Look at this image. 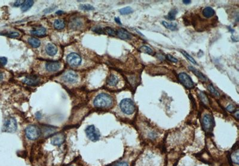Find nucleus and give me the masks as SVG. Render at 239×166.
I'll return each instance as SVG.
<instances>
[{
  "instance_id": "obj_14",
  "label": "nucleus",
  "mask_w": 239,
  "mask_h": 166,
  "mask_svg": "<svg viewBox=\"0 0 239 166\" xmlns=\"http://www.w3.org/2000/svg\"><path fill=\"white\" fill-rule=\"evenodd\" d=\"M46 51L47 55L50 56H53L56 55L58 52V47L53 43H49L46 46Z\"/></svg>"
},
{
  "instance_id": "obj_44",
  "label": "nucleus",
  "mask_w": 239,
  "mask_h": 166,
  "mask_svg": "<svg viewBox=\"0 0 239 166\" xmlns=\"http://www.w3.org/2000/svg\"><path fill=\"white\" fill-rule=\"evenodd\" d=\"M63 13H64V11H60V10H59V11H58L56 12V14H57V15H62V14H63Z\"/></svg>"
},
{
  "instance_id": "obj_10",
  "label": "nucleus",
  "mask_w": 239,
  "mask_h": 166,
  "mask_svg": "<svg viewBox=\"0 0 239 166\" xmlns=\"http://www.w3.org/2000/svg\"><path fill=\"white\" fill-rule=\"evenodd\" d=\"M63 80L66 83H75L78 80V76L76 72L73 71H68L63 76Z\"/></svg>"
},
{
  "instance_id": "obj_3",
  "label": "nucleus",
  "mask_w": 239,
  "mask_h": 166,
  "mask_svg": "<svg viewBox=\"0 0 239 166\" xmlns=\"http://www.w3.org/2000/svg\"><path fill=\"white\" fill-rule=\"evenodd\" d=\"M25 134L28 139L35 141L40 136L41 130L38 126L35 125H30L26 128Z\"/></svg>"
},
{
  "instance_id": "obj_5",
  "label": "nucleus",
  "mask_w": 239,
  "mask_h": 166,
  "mask_svg": "<svg viewBox=\"0 0 239 166\" xmlns=\"http://www.w3.org/2000/svg\"><path fill=\"white\" fill-rule=\"evenodd\" d=\"M202 126L206 132H210L215 125L214 118L209 114H205L202 118Z\"/></svg>"
},
{
  "instance_id": "obj_8",
  "label": "nucleus",
  "mask_w": 239,
  "mask_h": 166,
  "mask_svg": "<svg viewBox=\"0 0 239 166\" xmlns=\"http://www.w3.org/2000/svg\"><path fill=\"white\" fill-rule=\"evenodd\" d=\"M68 63L72 67L79 66L82 62V58L79 55L75 53H71L69 54L66 58Z\"/></svg>"
},
{
  "instance_id": "obj_40",
  "label": "nucleus",
  "mask_w": 239,
  "mask_h": 166,
  "mask_svg": "<svg viewBox=\"0 0 239 166\" xmlns=\"http://www.w3.org/2000/svg\"><path fill=\"white\" fill-rule=\"evenodd\" d=\"M55 8V7H51V8H47V9H46V10H44V12H46V13H50L51 11H52L54 10Z\"/></svg>"
},
{
  "instance_id": "obj_30",
  "label": "nucleus",
  "mask_w": 239,
  "mask_h": 166,
  "mask_svg": "<svg viewBox=\"0 0 239 166\" xmlns=\"http://www.w3.org/2000/svg\"><path fill=\"white\" fill-rule=\"evenodd\" d=\"M181 53H182V55L190 61V62H191L192 63H193L194 65H197L196 61L194 60V59L193 58L192 56H191L188 53H187L186 51H185L184 50H182Z\"/></svg>"
},
{
  "instance_id": "obj_2",
  "label": "nucleus",
  "mask_w": 239,
  "mask_h": 166,
  "mask_svg": "<svg viewBox=\"0 0 239 166\" xmlns=\"http://www.w3.org/2000/svg\"><path fill=\"white\" fill-rule=\"evenodd\" d=\"M120 107L124 114L131 115L135 111V105L134 102L131 99H124L120 103Z\"/></svg>"
},
{
  "instance_id": "obj_42",
  "label": "nucleus",
  "mask_w": 239,
  "mask_h": 166,
  "mask_svg": "<svg viewBox=\"0 0 239 166\" xmlns=\"http://www.w3.org/2000/svg\"><path fill=\"white\" fill-rule=\"evenodd\" d=\"M183 2H184L185 4H190V3L191 2V1H188V0H187V1H183Z\"/></svg>"
},
{
  "instance_id": "obj_1",
  "label": "nucleus",
  "mask_w": 239,
  "mask_h": 166,
  "mask_svg": "<svg viewBox=\"0 0 239 166\" xmlns=\"http://www.w3.org/2000/svg\"><path fill=\"white\" fill-rule=\"evenodd\" d=\"M93 103L96 108H109L113 104V99L107 93H100L95 98Z\"/></svg>"
},
{
  "instance_id": "obj_4",
  "label": "nucleus",
  "mask_w": 239,
  "mask_h": 166,
  "mask_svg": "<svg viewBox=\"0 0 239 166\" xmlns=\"http://www.w3.org/2000/svg\"><path fill=\"white\" fill-rule=\"evenodd\" d=\"M85 132L86 133L87 138L91 141H98L100 139V134L99 132V130L97 129L95 127V126L93 125H91L88 126L86 129Z\"/></svg>"
},
{
  "instance_id": "obj_38",
  "label": "nucleus",
  "mask_w": 239,
  "mask_h": 166,
  "mask_svg": "<svg viewBox=\"0 0 239 166\" xmlns=\"http://www.w3.org/2000/svg\"><path fill=\"white\" fill-rule=\"evenodd\" d=\"M226 109H227L228 111L230 112H232L235 111V107H234L233 105L230 104V105H228V106L227 107Z\"/></svg>"
},
{
  "instance_id": "obj_35",
  "label": "nucleus",
  "mask_w": 239,
  "mask_h": 166,
  "mask_svg": "<svg viewBox=\"0 0 239 166\" xmlns=\"http://www.w3.org/2000/svg\"><path fill=\"white\" fill-rule=\"evenodd\" d=\"M93 31L97 33H105L104 29H103L102 28L98 27V28H95Z\"/></svg>"
},
{
  "instance_id": "obj_11",
  "label": "nucleus",
  "mask_w": 239,
  "mask_h": 166,
  "mask_svg": "<svg viewBox=\"0 0 239 166\" xmlns=\"http://www.w3.org/2000/svg\"><path fill=\"white\" fill-rule=\"evenodd\" d=\"M46 68L48 71H57L60 68V63L57 61H50L46 64Z\"/></svg>"
},
{
  "instance_id": "obj_26",
  "label": "nucleus",
  "mask_w": 239,
  "mask_h": 166,
  "mask_svg": "<svg viewBox=\"0 0 239 166\" xmlns=\"http://www.w3.org/2000/svg\"><path fill=\"white\" fill-rule=\"evenodd\" d=\"M198 96H199L200 99L201 100V102L204 104H205V105H208L209 104V99H208L207 96L205 94L204 92L201 91H199L198 92Z\"/></svg>"
},
{
  "instance_id": "obj_43",
  "label": "nucleus",
  "mask_w": 239,
  "mask_h": 166,
  "mask_svg": "<svg viewBox=\"0 0 239 166\" xmlns=\"http://www.w3.org/2000/svg\"><path fill=\"white\" fill-rule=\"evenodd\" d=\"M235 116H236L237 120H238L239 119V110L236 111V112H235Z\"/></svg>"
},
{
  "instance_id": "obj_17",
  "label": "nucleus",
  "mask_w": 239,
  "mask_h": 166,
  "mask_svg": "<svg viewBox=\"0 0 239 166\" xmlns=\"http://www.w3.org/2000/svg\"><path fill=\"white\" fill-rule=\"evenodd\" d=\"M203 15L206 18H210L214 16L215 14L214 10L210 7H207L203 9Z\"/></svg>"
},
{
  "instance_id": "obj_32",
  "label": "nucleus",
  "mask_w": 239,
  "mask_h": 166,
  "mask_svg": "<svg viewBox=\"0 0 239 166\" xmlns=\"http://www.w3.org/2000/svg\"><path fill=\"white\" fill-rule=\"evenodd\" d=\"M80 8L82 10H86V11H91L95 9V8L90 4H82L80 6Z\"/></svg>"
},
{
  "instance_id": "obj_20",
  "label": "nucleus",
  "mask_w": 239,
  "mask_h": 166,
  "mask_svg": "<svg viewBox=\"0 0 239 166\" xmlns=\"http://www.w3.org/2000/svg\"><path fill=\"white\" fill-rule=\"evenodd\" d=\"M28 42L29 44L33 48H38L41 45L40 41L38 38H36L31 37L28 39Z\"/></svg>"
},
{
  "instance_id": "obj_31",
  "label": "nucleus",
  "mask_w": 239,
  "mask_h": 166,
  "mask_svg": "<svg viewBox=\"0 0 239 166\" xmlns=\"http://www.w3.org/2000/svg\"><path fill=\"white\" fill-rule=\"evenodd\" d=\"M104 31H105V33H107L109 35H111V36H115L117 35V32L116 31L110 27L105 28L104 29Z\"/></svg>"
},
{
  "instance_id": "obj_24",
  "label": "nucleus",
  "mask_w": 239,
  "mask_h": 166,
  "mask_svg": "<svg viewBox=\"0 0 239 166\" xmlns=\"http://www.w3.org/2000/svg\"><path fill=\"white\" fill-rule=\"evenodd\" d=\"M231 159L232 163L239 164V150L237 149L236 151H234L231 154Z\"/></svg>"
},
{
  "instance_id": "obj_36",
  "label": "nucleus",
  "mask_w": 239,
  "mask_h": 166,
  "mask_svg": "<svg viewBox=\"0 0 239 166\" xmlns=\"http://www.w3.org/2000/svg\"><path fill=\"white\" fill-rule=\"evenodd\" d=\"M7 36L10 38H17L19 37V33L17 32H11V33H9L7 34Z\"/></svg>"
},
{
  "instance_id": "obj_25",
  "label": "nucleus",
  "mask_w": 239,
  "mask_h": 166,
  "mask_svg": "<svg viewBox=\"0 0 239 166\" xmlns=\"http://www.w3.org/2000/svg\"><path fill=\"white\" fill-rule=\"evenodd\" d=\"M177 13H178V10L176 9H173L169 12L168 15L166 16V17H167V19L169 20H173L175 19L176 15Z\"/></svg>"
},
{
  "instance_id": "obj_6",
  "label": "nucleus",
  "mask_w": 239,
  "mask_h": 166,
  "mask_svg": "<svg viewBox=\"0 0 239 166\" xmlns=\"http://www.w3.org/2000/svg\"><path fill=\"white\" fill-rule=\"evenodd\" d=\"M17 128L16 120L12 117L7 118L3 125L2 130L5 132L13 133L16 132Z\"/></svg>"
},
{
  "instance_id": "obj_27",
  "label": "nucleus",
  "mask_w": 239,
  "mask_h": 166,
  "mask_svg": "<svg viewBox=\"0 0 239 166\" xmlns=\"http://www.w3.org/2000/svg\"><path fill=\"white\" fill-rule=\"evenodd\" d=\"M207 89L212 94H214L215 96H220L219 92L215 88L212 84H209L207 85Z\"/></svg>"
},
{
  "instance_id": "obj_21",
  "label": "nucleus",
  "mask_w": 239,
  "mask_h": 166,
  "mask_svg": "<svg viewBox=\"0 0 239 166\" xmlns=\"http://www.w3.org/2000/svg\"><path fill=\"white\" fill-rule=\"evenodd\" d=\"M65 26V22L63 19H57L55 21L54 27L55 29L60 30L63 29Z\"/></svg>"
},
{
  "instance_id": "obj_12",
  "label": "nucleus",
  "mask_w": 239,
  "mask_h": 166,
  "mask_svg": "<svg viewBox=\"0 0 239 166\" xmlns=\"http://www.w3.org/2000/svg\"><path fill=\"white\" fill-rule=\"evenodd\" d=\"M23 82L29 85H37L40 83V80L37 76H28L23 80Z\"/></svg>"
},
{
  "instance_id": "obj_37",
  "label": "nucleus",
  "mask_w": 239,
  "mask_h": 166,
  "mask_svg": "<svg viewBox=\"0 0 239 166\" xmlns=\"http://www.w3.org/2000/svg\"><path fill=\"white\" fill-rule=\"evenodd\" d=\"M7 63V59L5 57H0V64L4 66Z\"/></svg>"
},
{
  "instance_id": "obj_13",
  "label": "nucleus",
  "mask_w": 239,
  "mask_h": 166,
  "mask_svg": "<svg viewBox=\"0 0 239 166\" xmlns=\"http://www.w3.org/2000/svg\"><path fill=\"white\" fill-rule=\"evenodd\" d=\"M117 36L122 40H131L132 38V35L129 33L126 29L120 28L118 29L117 31Z\"/></svg>"
},
{
  "instance_id": "obj_39",
  "label": "nucleus",
  "mask_w": 239,
  "mask_h": 166,
  "mask_svg": "<svg viewBox=\"0 0 239 166\" xmlns=\"http://www.w3.org/2000/svg\"><path fill=\"white\" fill-rule=\"evenodd\" d=\"M25 1H16L14 3V6L15 7H19L20 6H22L23 3Z\"/></svg>"
},
{
  "instance_id": "obj_15",
  "label": "nucleus",
  "mask_w": 239,
  "mask_h": 166,
  "mask_svg": "<svg viewBox=\"0 0 239 166\" xmlns=\"http://www.w3.org/2000/svg\"><path fill=\"white\" fill-rule=\"evenodd\" d=\"M31 33L35 36L37 37H44L46 35V29L44 27H37L36 28H33V30L31 31Z\"/></svg>"
},
{
  "instance_id": "obj_9",
  "label": "nucleus",
  "mask_w": 239,
  "mask_h": 166,
  "mask_svg": "<svg viewBox=\"0 0 239 166\" xmlns=\"http://www.w3.org/2000/svg\"><path fill=\"white\" fill-rule=\"evenodd\" d=\"M65 141V135L64 133H57L51 138V143L55 146H60Z\"/></svg>"
},
{
  "instance_id": "obj_34",
  "label": "nucleus",
  "mask_w": 239,
  "mask_h": 166,
  "mask_svg": "<svg viewBox=\"0 0 239 166\" xmlns=\"http://www.w3.org/2000/svg\"><path fill=\"white\" fill-rule=\"evenodd\" d=\"M166 58H167V59L169 61H170L171 62H173V63H177L178 61L177 59L174 58L173 56H171V55H167L166 56Z\"/></svg>"
},
{
  "instance_id": "obj_18",
  "label": "nucleus",
  "mask_w": 239,
  "mask_h": 166,
  "mask_svg": "<svg viewBox=\"0 0 239 166\" xmlns=\"http://www.w3.org/2000/svg\"><path fill=\"white\" fill-rule=\"evenodd\" d=\"M82 20L78 18L73 19L69 24V26L73 29H79L82 27Z\"/></svg>"
},
{
  "instance_id": "obj_7",
  "label": "nucleus",
  "mask_w": 239,
  "mask_h": 166,
  "mask_svg": "<svg viewBox=\"0 0 239 166\" xmlns=\"http://www.w3.org/2000/svg\"><path fill=\"white\" fill-rule=\"evenodd\" d=\"M178 78L180 82L187 89H193L194 87V83L189 75L185 72L179 74Z\"/></svg>"
},
{
  "instance_id": "obj_19",
  "label": "nucleus",
  "mask_w": 239,
  "mask_h": 166,
  "mask_svg": "<svg viewBox=\"0 0 239 166\" xmlns=\"http://www.w3.org/2000/svg\"><path fill=\"white\" fill-rule=\"evenodd\" d=\"M119 81L118 78L114 74H111L109 76L107 80V84L111 86H115Z\"/></svg>"
},
{
  "instance_id": "obj_33",
  "label": "nucleus",
  "mask_w": 239,
  "mask_h": 166,
  "mask_svg": "<svg viewBox=\"0 0 239 166\" xmlns=\"http://www.w3.org/2000/svg\"><path fill=\"white\" fill-rule=\"evenodd\" d=\"M111 166H129L128 164L124 161H118L113 163Z\"/></svg>"
},
{
  "instance_id": "obj_23",
  "label": "nucleus",
  "mask_w": 239,
  "mask_h": 166,
  "mask_svg": "<svg viewBox=\"0 0 239 166\" xmlns=\"http://www.w3.org/2000/svg\"><path fill=\"white\" fill-rule=\"evenodd\" d=\"M162 24L165 26L167 29L171 31H176L178 29V25L176 23H169L166 21H163Z\"/></svg>"
},
{
  "instance_id": "obj_29",
  "label": "nucleus",
  "mask_w": 239,
  "mask_h": 166,
  "mask_svg": "<svg viewBox=\"0 0 239 166\" xmlns=\"http://www.w3.org/2000/svg\"><path fill=\"white\" fill-rule=\"evenodd\" d=\"M141 52L147 53L148 55H153V50H152L149 47L147 46H143L139 49Z\"/></svg>"
},
{
  "instance_id": "obj_16",
  "label": "nucleus",
  "mask_w": 239,
  "mask_h": 166,
  "mask_svg": "<svg viewBox=\"0 0 239 166\" xmlns=\"http://www.w3.org/2000/svg\"><path fill=\"white\" fill-rule=\"evenodd\" d=\"M189 69H190V71H191L202 81H206V80H207L206 76L204 75V74H203L201 72H200L197 69H196L194 67H190V66L189 67Z\"/></svg>"
},
{
  "instance_id": "obj_22",
  "label": "nucleus",
  "mask_w": 239,
  "mask_h": 166,
  "mask_svg": "<svg viewBox=\"0 0 239 166\" xmlns=\"http://www.w3.org/2000/svg\"><path fill=\"white\" fill-rule=\"evenodd\" d=\"M33 2H34L33 1H30V0L25 1L23 3L22 6V7H21L22 11L25 12V11H26L27 10H28L33 6Z\"/></svg>"
},
{
  "instance_id": "obj_45",
  "label": "nucleus",
  "mask_w": 239,
  "mask_h": 166,
  "mask_svg": "<svg viewBox=\"0 0 239 166\" xmlns=\"http://www.w3.org/2000/svg\"><path fill=\"white\" fill-rule=\"evenodd\" d=\"M3 78H4V76H3V74H2V73H0V81L2 80V79H3Z\"/></svg>"
},
{
  "instance_id": "obj_28",
  "label": "nucleus",
  "mask_w": 239,
  "mask_h": 166,
  "mask_svg": "<svg viewBox=\"0 0 239 166\" xmlns=\"http://www.w3.org/2000/svg\"><path fill=\"white\" fill-rule=\"evenodd\" d=\"M119 11L122 15H129L132 13L133 12V10L130 7H126L124 8L120 9Z\"/></svg>"
},
{
  "instance_id": "obj_41",
  "label": "nucleus",
  "mask_w": 239,
  "mask_h": 166,
  "mask_svg": "<svg viewBox=\"0 0 239 166\" xmlns=\"http://www.w3.org/2000/svg\"><path fill=\"white\" fill-rule=\"evenodd\" d=\"M115 21H116L117 23H118V24L122 25V22H121V21H120V19L118 17H116L115 18Z\"/></svg>"
}]
</instances>
